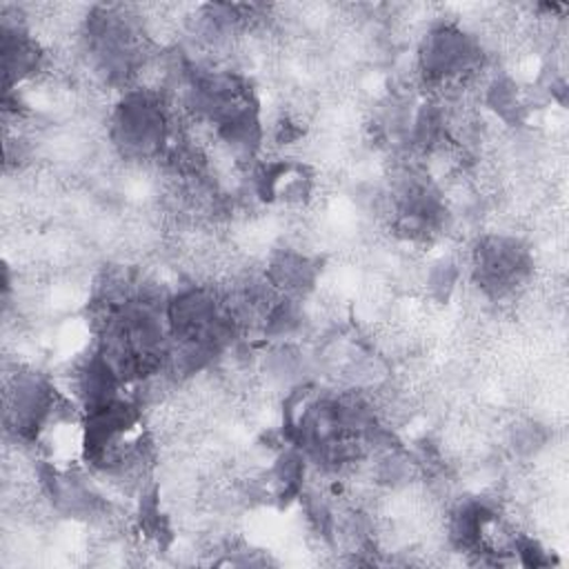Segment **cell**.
<instances>
[{"instance_id":"obj_1","label":"cell","mask_w":569,"mask_h":569,"mask_svg":"<svg viewBox=\"0 0 569 569\" xmlns=\"http://www.w3.org/2000/svg\"><path fill=\"white\" fill-rule=\"evenodd\" d=\"M167 113L158 98L147 91L129 93L111 116V138L131 158L160 153L167 144Z\"/></svg>"},{"instance_id":"obj_2","label":"cell","mask_w":569,"mask_h":569,"mask_svg":"<svg viewBox=\"0 0 569 569\" xmlns=\"http://www.w3.org/2000/svg\"><path fill=\"white\" fill-rule=\"evenodd\" d=\"M418 62L427 82H462L478 71L482 49L473 36L456 27H438L422 40Z\"/></svg>"},{"instance_id":"obj_3","label":"cell","mask_w":569,"mask_h":569,"mask_svg":"<svg viewBox=\"0 0 569 569\" xmlns=\"http://www.w3.org/2000/svg\"><path fill=\"white\" fill-rule=\"evenodd\" d=\"M529 253L516 238L491 236L476 249V280L489 296L511 293L529 276Z\"/></svg>"},{"instance_id":"obj_4","label":"cell","mask_w":569,"mask_h":569,"mask_svg":"<svg viewBox=\"0 0 569 569\" xmlns=\"http://www.w3.org/2000/svg\"><path fill=\"white\" fill-rule=\"evenodd\" d=\"M267 278H269L271 287H276L284 296L293 298L313 287L316 264L302 253L282 251L267 267Z\"/></svg>"}]
</instances>
